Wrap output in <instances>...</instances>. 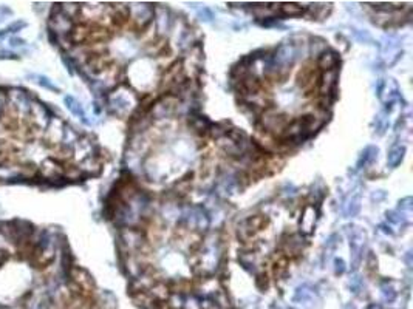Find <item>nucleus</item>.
<instances>
[{"instance_id": "obj_26", "label": "nucleus", "mask_w": 413, "mask_h": 309, "mask_svg": "<svg viewBox=\"0 0 413 309\" xmlns=\"http://www.w3.org/2000/svg\"><path fill=\"white\" fill-rule=\"evenodd\" d=\"M337 238H339V237H337L336 233H334V235H331V237L328 238V241H327V246H328V248H331V249L336 248V244H337V241H336V240H337Z\"/></svg>"}, {"instance_id": "obj_16", "label": "nucleus", "mask_w": 413, "mask_h": 309, "mask_svg": "<svg viewBox=\"0 0 413 309\" xmlns=\"http://www.w3.org/2000/svg\"><path fill=\"white\" fill-rule=\"evenodd\" d=\"M34 79H36V82H38L40 87L47 88V90H51V92H55V93H59V88H58L56 85H53L47 77H43V76H34Z\"/></svg>"}, {"instance_id": "obj_12", "label": "nucleus", "mask_w": 413, "mask_h": 309, "mask_svg": "<svg viewBox=\"0 0 413 309\" xmlns=\"http://www.w3.org/2000/svg\"><path fill=\"white\" fill-rule=\"evenodd\" d=\"M274 260H275V263H274V275L275 277H282L285 272L288 270V265H290L288 257H285L283 252H279V255H275Z\"/></svg>"}, {"instance_id": "obj_19", "label": "nucleus", "mask_w": 413, "mask_h": 309, "mask_svg": "<svg viewBox=\"0 0 413 309\" xmlns=\"http://www.w3.org/2000/svg\"><path fill=\"white\" fill-rule=\"evenodd\" d=\"M387 220H389L390 223H394V224H398V223L404 221V218H402V215H399V212L390 211V212H387Z\"/></svg>"}, {"instance_id": "obj_20", "label": "nucleus", "mask_w": 413, "mask_h": 309, "mask_svg": "<svg viewBox=\"0 0 413 309\" xmlns=\"http://www.w3.org/2000/svg\"><path fill=\"white\" fill-rule=\"evenodd\" d=\"M350 288L353 289V292H359V289L362 288V280H361V277H353L352 278V281H350Z\"/></svg>"}, {"instance_id": "obj_3", "label": "nucleus", "mask_w": 413, "mask_h": 309, "mask_svg": "<svg viewBox=\"0 0 413 309\" xmlns=\"http://www.w3.org/2000/svg\"><path fill=\"white\" fill-rule=\"evenodd\" d=\"M337 76H339V68L322 71V75L319 76V85H317L319 92H320V96H327V95H334L336 93Z\"/></svg>"}, {"instance_id": "obj_13", "label": "nucleus", "mask_w": 413, "mask_h": 309, "mask_svg": "<svg viewBox=\"0 0 413 309\" xmlns=\"http://www.w3.org/2000/svg\"><path fill=\"white\" fill-rule=\"evenodd\" d=\"M167 48V40L164 38H158V39H152V42L147 47V53L150 54H157V56H163L164 51Z\"/></svg>"}, {"instance_id": "obj_11", "label": "nucleus", "mask_w": 413, "mask_h": 309, "mask_svg": "<svg viewBox=\"0 0 413 309\" xmlns=\"http://www.w3.org/2000/svg\"><path fill=\"white\" fill-rule=\"evenodd\" d=\"M404 153H406V147H401V145H398V147H393L389 152V158H387L389 167H392V169L398 167L401 164L402 158H404Z\"/></svg>"}, {"instance_id": "obj_23", "label": "nucleus", "mask_w": 413, "mask_h": 309, "mask_svg": "<svg viewBox=\"0 0 413 309\" xmlns=\"http://www.w3.org/2000/svg\"><path fill=\"white\" fill-rule=\"evenodd\" d=\"M412 198L410 196H407V198H404V199H401L399 201V209L401 211H410L412 209Z\"/></svg>"}, {"instance_id": "obj_6", "label": "nucleus", "mask_w": 413, "mask_h": 309, "mask_svg": "<svg viewBox=\"0 0 413 309\" xmlns=\"http://www.w3.org/2000/svg\"><path fill=\"white\" fill-rule=\"evenodd\" d=\"M181 71H183V62H181V60H175L172 65L166 68L164 76H163V79H161V85L169 88L170 85L174 84L175 77H177Z\"/></svg>"}, {"instance_id": "obj_1", "label": "nucleus", "mask_w": 413, "mask_h": 309, "mask_svg": "<svg viewBox=\"0 0 413 309\" xmlns=\"http://www.w3.org/2000/svg\"><path fill=\"white\" fill-rule=\"evenodd\" d=\"M105 152L51 104L0 85V186L62 189L101 175Z\"/></svg>"}, {"instance_id": "obj_14", "label": "nucleus", "mask_w": 413, "mask_h": 309, "mask_svg": "<svg viewBox=\"0 0 413 309\" xmlns=\"http://www.w3.org/2000/svg\"><path fill=\"white\" fill-rule=\"evenodd\" d=\"M376 154H378V149L373 147V145L367 147V149L362 152V154H361V158H359V161H357V169H362V166H365V164H369V162H372V161L376 158Z\"/></svg>"}, {"instance_id": "obj_18", "label": "nucleus", "mask_w": 413, "mask_h": 309, "mask_svg": "<svg viewBox=\"0 0 413 309\" xmlns=\"http://www.w3.org/2000/svg\"><path fill=\"white\" fill-rule=\"evenodd\" d=\"M345 261L342 260V258H336L334 260V272L337 275H342L344 272H345Z\"/></svg>"}, {"instance_id": "obj_24", "label": "nucleus", "mask_w": 413, "mask_h": 309, "mask_svg": "<svg viewBox=\"0 0 413 309\" xmlns=\"http://www.w3.org/2000/svg\"><path fill=\"white\" fill-rule=\"evenodd\" d=\"M200 17H203L204 22H211L214 19V14L211 10H208V8H203V11H200Z\"/></svg>"}, {"instance_id": "obj_27", "label": "nucleus", "mask_w": 413, "mask_h": 309, "mask_svg": "<svg viewBox=\"0 0 413 309\" xmlns=\"http://www.w3.org/2000/svg\"><path fill=\"white\" fill-rule=\"evenodd\" d=\"M384 198H385V192H384V190H378V192L372 195V199H376V201H379V199H384Z\"/></svg>"}, {"instance_id": "obj_29", "label": "nucleus", "mask_w": 413, "mask_h": 309, "mask_svg": "<svg viewBox=\"0 0 413 309\" xmlns=\"http://www.w3.org/2000/svg\"><path fill=\"white\" fill-rule=\"evenodd\" d=\"M22 45V43H25L23 40H20V39H11V45Z\"/></svg>"}, {"instance_id": "obj_10", "label": "nucleus", "mask_w": 413, "mask_h": 309, "mask_svg": "<svg viewBox=\"0 0 413 309\" xmlns=\"http://www.w3.org/2000/svg\"><path fill=\"white\" fill-rule=\"evenodd\" d=\"M279 11L282 16H286V17H297L305 13V10L299 3H282L279 5Z\"/></svg>"}, {"instance_id": "obj_2", "label": "nucleus", "mask_w": 413, "mask_h": 309, "mask_svg": "<svg viewBox=\"0 0 413 309\" xmlns=\"http://www.w3.org/2000/svg\"><path fill=\"white\" fill-rule=\"evenodd\" d=\"M319 70L314 62H307L297 75V87L303 88L305 93H314L319 85Z\"/></svg>"}, {"instance_id": "obj_25", "label": "nucleus", "mask_w": 413, "mask_h": 309, "mask_svg": "<svg viewBox=\"0 0 413 309\" xmlns=\"http://www.w3.org/2000/svg\"><path fill=\"white\" fill-rule=\"evenodd\" d=\"M382 294H384V298H385V300L389 298L390 302H392V300L394 298V295H396V292H394L393 289H387V288H385V286L382 288Z\"/></svg>"}, {"instance_id": "obj_9", "label": "nucleus", "mask_w": 413, "mask_h": 309, "mask_svg": "<svg viewBox=\"0 0 413 309\" xmlns=\"http://www.w3.org/2000/svg\"><path fill=\"white\" fill-rule=\"evenodd\" d=\"M359 209H361V195L356 193V195H353V196L350 198L348 201L345 203V206H344V215H345L347 218L356 216L357 212H359Z\"/></svg>"}, {"instance_id": "obj_5", "label": "nucleus", "mask_w": 413, "mask_h": 309, "mask_svg": "<svg viewBox=\"0 0 413 309\" xmlns=\"http://www.w3.org/2000/svg\"><path fill=\"white\" fill-rule=\"evenodd\" d=\"M316 220H317V211L314 209L313 204H307L302 212L300 216V231L305 235H310L314 231V226H316Z\"/></svg>"}, {"instance_id": "obj_15", "label": "nucleus", "mask_w": 413, "mask_h": 309, "mask_svg": "<svg viewBox=\"0 0 413 309\" xmlns=\"http://www.w3.org/2000/svg\"><path fill=\"white\" fill-rule=\"evenodd\" d=\"M327 42L322 39V38H314L311 39V53L314 54V56H319V54H322L325 50H327Z\"/></svg>"}, {"instance_id": "obj_21", "label": "nucleus", "mask_w": 413, "mask_h": 309, "mask_svg": "<svg viewBox=\"0 0 413 309\" xmlns=\"http://www.w3.org/2000/svg\"><path fill=\"white\" fill-rule=\"evenodd\" d=\"M367 266H369V269L378 268V258H376V255L373 252H369V257H367Z\"/></svg>"}, {"instance_id": "obj_7", "label": "nucleus", "mask_w": 413, "mask_h": 309, "mask_svg": "<svg viewBox=\"0 0 413 309\" xmlns=\"http://www.w3.org/2000/svg\"><path fill=\"white\" fill-rule=\"evenodd\" d=\"M150 295L154 297V300H158V302H166V300L170 297V289L166 283H161V281H157L150 286Z\"/></svg>"}, {"instance_id": "obj_4", "label": "nucleus", "mask_w": 413, "mask_h": 309, "mask_svg": "<svg viewBox=\"0 0 413 309\" xmlns=\"http://www.w3.org/2000/svg\"><path fill=\"white\" fill-rule=\"evenodd\" d=\"M339 53L331 50V48H327L322 54H319L317 56V62H316V67L322 71H328V70H334L337 68L339 65Z\"/></svg>"}, {"instance_id": "obj_17", "label": "nucleus", "mask_w": 413, "mask_h": 309, "mask_svg": "<svg viewBox=\"0 0 413 309\" xmlns=\"http://www.w3.org/2000/svg\"><path fill=\"white\" fill-rule=\"evenodd\" d=\"M256 285L260 290H265L268 289L269 286V278H268V274L266 272H262V274H258L257 278H256Z\"/></svg>"}, {"instance_id": "obj_28", "label": "nucleus", "mask_w": 413, "mask_h": 309, "mask_svg": "<svg viewBox=\"0 0 413 309\" xmlns=\"http://www.w3.org/2000/svg\"><path fill=\"white\" fill-rule=\"evenodd\" d=\"M381 229H382V232H384V233H392L390 227H389V229H387V226H385V224H382V226H381Z\"/></svg>"}, {"instance_id": "obj_22", "label": "nucleus", "mask_w": 413, "mask_h": 309, "mask_svg": "<svg viewBox=\"0 0 413 309\" xmlns=\"http://www.w3.org/2000/svg\"><path fill=\"white\" fill-rule=\"evenodd\" d=\"M354 36L361 42H372V36L367 31H354Z\"/></svg>"}, {"instance_id": "obj_30", "label": "nucleus", "mask_w": 413, "mask_h": 309, "mask_svg": "<svg viewBox=\"0 0 413 309\" xmlns=\"http://www.w3.org/2000/svg\"><path fill=\"white\" fill-rule=\"evenodd\" d=\"M345 309H356V308H354L353 305H347V306H345Z\"/></svg>"}, {"instance_id": "obj_8", "label": "nucleus", "mask_w": 413, "mask_h": 309, "mask_svg": "<svg viewBox=\"0 0 413 309\" xmlns=\"http://www.w3.org/2000/svg\"><path fill=\"white\" fill-rule=\"evenodd\" d=\"M64 102H65V105H67V108L68 110L73 113L76 117H79L80 121H84V122H87V119H85V113H84V108H82V105H80L76 99L73 97V96H65L64 97Z\"/></svg>"}]
</instances>
